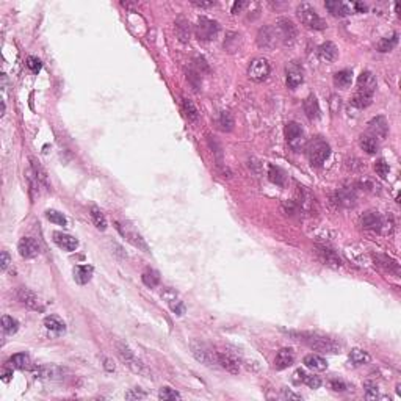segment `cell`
Here are the masks:
<instances>
[{
	"mask_svg": "<svg viewBox=\"0 0 401 401\" xmlns=\"http://www.w3.org/2000/svg\"><path fill=\"white\" fill-rule=\"evenodd\" d=\"M116 353H118L119 359H121L133 373H138V375H144V376L149 375V370H147L146 365L139 361V359L135 356V353H133L125 343L116 342Z\"/></svg>",
	"mask_w": 401,
	"mask_h": 401,
	"instance_id": "6da1fadb",
	"label": "cell"
},
{
	"mask_svg": "<svg viewBox=\"0 0 401 401\" xmlns=\"http://www.w3.org/2000/svg\"><path fill=\"white\" fill-rule=\"evenodd\" d=\"M302 340H304V343L309 348H312L323 354H334V353H339V349H340L339 343L334 342L332 339H329V337H325V335L307 334V335H304Z\"/></svg>",
	"mask_w": 401,
	"mask_h": 401,
	"instance_id": "7a4b0ae2",
	"label": "cell"
},
{
	"mask_svg": "<svg viewBox=\"0 0 401 401\" xmlns=\"http://www.w3.org/2000/svg\"><path fill=\"white\" fill-rule=\"evenodd\" d=\"M296 15L299 17V20L309 29L314 30H325L326 29V22L323 20V17H320V15L316 13V10L312 5L309 3H301L296 10Z\"/></svg>",
	"mask_w": 401,
	"mask_h": 401,
	"instance_id": "3957f363",
	"label": "cell"
},
{
	"mask_svg": "<svg viewBox=\"0 0 401 401\" xmlns=\"http://www.w3.org/2000/svg\"><path fill=\"white\" fill-rule=\"evenodd\" d=\"M329 156H331V147L325 139L314 138L312 141L307 144V157L314 166H321L329 158Z\"/></svg>",
	"mask_w": 401,
	"mask_h": 401,
	"instance_id": "277c9868",
	"label": "cell"
},
{
	"mask_svg": "<svg viewBox=\"0 0 401 401\" xmlns=\"http://www.w3.org/2000/svg\"><path fill=\"white\" fill-rule=\"evenodd\" d=\"M276 32H278V36H279L280 41H282L284 46L292 47L295 43H296L298 29L290 19H285V17L279 19L278 24H276Z\"/></svg>",
	"mask_w": 401,
	"mask_h": 401,
	"instance_id": "5b68a950",
	"label": "cell"
},
{
	"mask_svg": "<svg viewBox=\"0 0 401 401\" xmlns=\"http://www.w3.org/2000/svg\"><path fill=\"white\" fill-rule=\"evenodd\" d=\"M190 348H192V354L194 356V359L198 362L207 365V367H213L215 364H218L216 361V353H213L206 343L201 342H192L190 343Z\"/></svg>",
	"mask_w": 401,
	"mask_h": 401,
	"instance_id": "8992f818",
	"label": "cell"
},
{
	"mask_svg": "<svg viewBox=\"0 0 401 401\" xmlns=\"http://www.w3.org/2000/svg\"><path fill=\"white\" fill-rule=\"evenodd\" d=\"M270 71H271V68H270L268 60L259 57V58H254L251 61L249 69H248V75L251 77L252 82L260 83V82H265L266 79H268Z\"/></svg>",
	"mask_w": 401,
	"mask_h": 401,
	"instance_id": "52a82bcc",
	"label": "cell"
},
{
	"mask_svg": "<svg viewBox=\"0 0 401 401\" xmlns=\"http://www.w3.org/2000/svg\"><path fill=\"white\" fill-rule=\"evenodd\" d=\"M285 138L288 146L295 151H301V147L304 146L306 139H304V132H302L301 125L298 122H288L285 125Z\"/></svg>",
	"mask_w": 401,
	"mask_h": 401,
	"instance_id": "ba28073f",
	"label": "cell"
},
{
	"mask_svg": "<svg viewBox=\"0 0 401 401\" xmlns=\"http://www.w3.org/2000/svg\"><path fill=\"white\" fill-rule=\"evenodd\" d=\"M279 41V36H278V32L274 27L271 25H265L262 29L259 30V35H257V44L263 49H274Z\"/></svg>",
	"mask_w": 401,
	"mask_h": 401,
	"instance_id": "9c48e42d",
	"label": "cell"
},
{
	"mask_svg": "<svg viewBox=\"0 0 401 401\" xmlns=\"http://www.w3.org/2000/svg\"><path fill=\"white\" fill-rule=\"evenodd\" d=\"M17 299L22 302L25 307H29L30 311H36V312L44 311V307H43V304H41L39 298L30 290V288H25V287L19 288L17 290Z\"/></svg>",
	"mask_w": 401,
	"mask_h": 401,
	"instance_id": "30bf717a",
	"label": "cell"
},
{
	"mask_svg": "<svg viewBox=\"0 0 401 401\" xmlns=\"http://www.w3.org/2000/svg\"><path fill=\"white\" fill-rule=\"evenodd\" d=\"M116 229L119 230V234H121L127 242H130L133 246H137V248L143 249L144 252H149V248H147V244L143 240V237L139 235V234H137V232L133 230V229H129L127 226H122L121 223H116Z\"/></svg>",
	"mask_w": 401,
	"mask_h": 401,
	"instance_id": "8fae6325",
	"label": "cell"
},
{
	"mask_svg": "<svg viewBox=\"0 0 401 401\" xmlns=\"http://www.w3.org/2000/svg\"><path fill=\"white\" fill-rule=\"evenodd\" d=\"M17 251L22 259H33L39 254V244L30 237H24L17 243Z\"/></svg>",
	"mask_w": 401,
	"mask_h": 401,
	"instance_id": "7c38bea8",
	"label": "cell"
},
{
	"mask_svg": "<svg viewBox=\"0 0 401 401\" xmlns=\"http://www.w3.org/2000/svg\"><path fill=\"white\" fill-rule=\"evenodd\" d=\"M316 256H318L321 263L332 266V268H339L342 265V260H340L339 254L331 248H326V246H316Z\"/></svg>",
	"mask_w": 401,
	"mask_h": 401,
	"instance_id": "4fadbf2b",
	"label": "cell"
},
{
	"mask_svg": "<svg viewBox=\"0 0 401 401\" xmlns=\"http://www.w3.org/2000/svg\"><path fill=\"white\" fill-rule=\"evenodd\" d=\"M218 24L212 19H207V17H201L199 22H198V36L201 39H213V36H216L218 33Z\"/></svg>",
	"mask_w": 401,
	"mask_h": 401,
	"instance_id": "5bb4252c",
	"label": "cell"
},
{
	"mask_svg": "<svg viewBox=\"0 0 401 401\" xmlns=\"http://www.w3.org/2000/svg\"><path fill=\"white\" fill-rule=\"evenodd\" d=\"M35 376L39 379H61L65 375V370L60 368L58 365H41L35 368Z\"/></svg>",
	"mask_w": 401,
	"mask_h": 401,
	"instance_id": "9a60e30c",
	"label": "cell"
},
{
	"mask_svg": "<svg viewBox=\"0 0 401 401\" xmlns=\"http://www.w3.org/2000/svg\"><path fill=\"white\" fill-rule=\"evenodd\" d=\"M361 224H362V227L367 230L379 232L384 226V221H383V216L378 212H367L361 216Z\"/></svg>",
	"mask_w": 401,
	"mask_h": 401,
	"instance_id": "2e32d148",
	"label": "cell"
},
{
	"mask_svg": "<svg viewBox=\"0 0 401 401\" xmlns=\"http://www.w3.org/2000/svg\"><path fill=\"white\" fill-rule=\"evenodd\" d=\"M216 361H218V364H220L224 370L232 373V375H238V373H240V364H238V361L232 354L223 353V351H218V353H216Z\"/></svg>",
	"mask_w": 401,
	"mask_h": 401,
	"instance_id": "e0dca14e",
	"label": "cell"
},
{
	"mask_svg": "<svg viewBox=\"0 0 401 401\" xmlns=\"http://www.w3.org/2000/svg\"><path fill=\"white\" fill-rule=\"evenodd\" d=\"M53 242H55V244L58 246V248L65 249V251H68V252L75 251L77 246H79V242H77V238H74L72 235L63 234V232H53Z\"/></svg>",
	"mask_w": 401,
	"mask_h": 401,
	"instance_id": "ac0fdd59",
	"label": "cell"
},
{
	"mask_svg": "<svg viewBox=\"0 0 401 401\" xmlns=\"http://www.w3.org/2000/svg\"><path fill=\"white\" fill-rule=\"evenodd\" d=\"M295 362V353L292 348H282L276 354V359H274V368L276 370H285L290 365H293Z\"/></svg>",
	"mask_w": 401,
	"mask_h": 401,
	"instance_id": "d6986e66",
	"label": "cell"
},
{
	"mask_svg": "<svg viewBox=\"0 0 401 401\" xmlns=\"http://www.w3.org/2000/svg\"><path fill=\"white\" fill-rule=\"evenodd\" d=\"M334 201L339 207H345V209H349V207H354L356 206V194L353 190H339L335 194H334Z\"/></svg>",
	"mask_w": 401,
	"mask_h": 401,
	"instance_id": "ffe728a7",
	"label": "cell"
},
{
	"mask_svg": "<svg viewBox=\"0 0 401 401\" xmlns=\"http://www.w3.org/2000/svg\"><path fill=\"white\" fill-rule=\"evenodd\" d=\"M325 6H326V10L331 13V15L335 16V17L348 16V15H351V11H353V5L339 2V0H331V2H326Z\"/></svg>",
	"mask_w": 401,
	"mask_h": 401,
	"instance_id": "44dd1931",
	"label": "cell"
},
{
	"mask_svg": "<svg viewBox=\"0 0 401 401\" xmlns=\"http://www.w3.org/2000/svg\"><path fill=\"white\" fill-rule=\"evenodd\" d=\"M373 102V91H367V89H359L356 91V94L351 99V104L357 108H367L370 107Z\"/></svg>",
	"mask_w": 401,
	"mask_h": 401,
	"instance_id": "7402d4cb",
	"label": "cell"
},
{
	"mask_svg": "<svg viewBox=\"0 0 401 401\" xmlns=\"http://www.w3.org/2000/svg\"><path fill=\"white\" fill-rule=\"evenodd\" d=\"M302 80H304V77H302V71L299 69L298 65H292L290 68H287V87L288 88H298Z\"/></svg>",
	"mask_w": 401,
	"mask_h": 401,
	"instance_id": "603a6c76",
	"label": "cell"
},
{
	"mask_svg": "<svg viewBox=\"0 0 401 401\" xmlns=\"http://www.w3.org/2000/svg\"><path fill=\"white\" fill-rule=\"evenodd\" d=\"M337 47L334 43H323L320 47H318V58L325 63H332L337 60Z\"/></svg>",
	"mask_w": 401,
	"mask_h": 401,
	"instance_id": "cb8c5ba5",
	"label": "cell"
},
{
	"mask_svg": "<svg viewBox=\"0 0 401 401\" xmlns=\"http://www.w3.org/2000/svg\"><path fill=\"white\" fill-rule=\"evenodd\" d=\"M375 260H376V263L381 266V268H384L385 271L397 274V276L400 274V265H398V262L395 259H392V257L385 256V254H376Z\"/></svg>",
	"mask_w": 401,
	"mask_h": 401,
	"instance_id": "d4e9b609",
	"label": "cell"
},
{
	"mask_svg": "<svg viewBox=\"0 0 401 401\" xmlns=\"http://www.w3.org/2000/svg\"><path fill=\"white\" fill-rule=\"evenodd\" d=\"M370 130L373 135L371 137H375V138H385L387 135V130H389V127H387V122H385V119L383 116H378L375 119H371L370 121Z\"/></svg>",
	"mask_w": 401,
	"mask_h": 401,
	"instance_id": "484cf974",
	"label": "cell"
},
{
	"mask_svg": "<svg viewBox=\"0 0 401 401\" xmlns=\"http://www.w3.org/2000/svg\"><path fill=\"white\" fill-rule=\"evenodd\" d=\"M91 278H93V266H88V265H79L74 268V279L77 284L80 285H85L88 284Z\"/></svg>",
	"mask_w": 401,
	"mask_h": 401,
	"instance_id": "4316f807",
	"label": "cell"
},
{
	"mask_svg": "<svg viewBox=\"0 0 401 401\" xmlns=\"http://www.w3.org/2000/svg\"><path fill=\"white\" fill-rule=\"evenodd\" d=\"M304 107V113L309 119H318L320 118V107H318V101L315 99V96H309L307 99L302 104Z\"/></svg>",
	"mask_w": 401,
	"mask_h": 401,
	"instance_id": "83f0119b",
	"label": "cell"
},
{
	"mask_svg": "<svg viewBox=\"0 0 401 401\" xmlns=\"http://www.w3.org/2000/svg\"><path fill=\"white\" fill-rule=\"evenodd\" d=\"M357 88L359 89H367V91H373L375 93V88H376V79L375 75H373L370 71H365L359 75L357 79Z\"/></svg>",
	"mask_w": 401,
	"mask_h": 401,
	"instance_id": "f1b7e54d",
	"label": "cell"
},
{
	"mask_svg": "<svg viewBox=\"0 0 401 401\" xmlns=\"http://www.w3.org/2000/svg\"><path fill=\"white\" fill-rule=\"evenodd\" d=\"M304 364H306V367L318 370V371H323V370L328 368V361L325 357L318 356V354H307L304 357Z\"/></svg>",
	"mask_w": 401,
	"mask_h": 401,
	"instance_id": "f546056e",
	"label": "cell"
},
{
	"mask_svg": "<svg viewBox=\"0 0 401 401\" xmlns=\"http://www.w3.org/2000/svg\"><path fill=\"white\" fill-rule=\"evenodd\" d=\"M44 326L49 331H53V332H57V334H61V332H65V331H66L65 321H63L60 316H55V315L46 316V318H44Z\"/></svg>",
	"mask_w": 401,
	"mask_h": 401,
	"instance_id": "4dcf8cb0",
	"label": "cell"
},
{
	"mask_svg": "<svg viewBox=\"0 0 401 401\" xmlns=\"http://www.w3.org/2000/svg\"><path fill=\"white\" fill-rule=\"evenodd\" d=\"M182 111H184L185 118L190 122H196L199 119V111L190 99H182Z\"/></svg>",
	"mask_w": 401,
	"mask_h": 401,
	"instance_id": "1f68e13d",
	"label": "cell"
},
{
	"mask_svg": "<svg viewBox=\"0 0 401 401\" xmlns=\"http://www.w3.org/2000/svg\"><path fill=\"white\" fill-rule=\"evenodd\" d=\"M32 171L35 179L38 180L39 185H43L46 188H49V179H47V173L44 171V168L39 165V161H36L35 158H32Z\"/></svg>",
	"mask_w": 401,
	"mask_h": 401,
	"instance_id": "d6a6232c",
	"label": "cell"
},
{
	"mask_svg": "<svg viewBox=\"0 0 401 401\" xmlns=\"http://www.w3.org/2000/svg\"><path fill=\"white\" fill-rule=\"evenodd\" d=\"M349 361L353 365H364L370 362V354L361 348H353L349 353Z\"/></svg>",
	"mask_w": 401,
	"mask_h": 401,
	"instance_id": "836d02e7",
	"label": "cell"
},
{
	"mask_svg": "<svg viewBox=\"0 0 401 401\" xmlns=\"http://www.w3.org/2000/svg\"><path fill=\"white\" fill-rule=\"evenodd\" d=\"M397 44H398V33H393L392 36L383 38L381 41H379L378 46H376V49H378L379 52L385 53V52H390V51H393V49L397 47Z\"/></svg>",
	"mask_w": 401,
	"mask_h": 401,
	"instance_id": "e575fe53",
	"label": "cell"
},
{
	"mask_svg": "<svg viewBox=\"0 0 401 401\" xmlns=\"http://www.w3.org/2000/svg\"><path fill=\"white\" fill-rule=\"evenodd\" d=\"M141 280L146 287L149 288H156L158 284H160V273L156 271V270H146L143 274H141Z\"/></svg>",
	"mask_w": 401,
	"mask_h": 401,
	"instance_id": "d590c367",
	"label": "cell"
},
{
	"mask_svg": "<svg viewBox=\"0 0 401 401\" xmlns=\"http://www.w3.org/2000/svg\"><path fill=\"white\" fill-rule=\"evenodd\" d=\"M359 144H361V147L367 154L378 152V141L375 139V137H371V135H362L361 139H359Z\"/></svg>",
	"mask_w": 401,
	"mask_h": 401,
	"instance_id": "8d00e7d4",
	"label": "cell"
},
{
	"mask_svg": "<svg viewBox=\"0 0 401 401\" xmlns=\"http://www.w3.org/2000/svg\"><path fill=\"white\" fill-rule=\"evenodd\" d=\"M2 329L5 331V334H10V335L16 334L19 329V321L10 315H3L2 316Z\"/></svg>",
	"mask_w": 401,
	"mask_h": 401,
	"instance_id": "74e56055",
	"label": "cell"
},
{
	"mask_svg": "<svg viewBox=\"0 0 401 401\" xmlns=\"http://www.w3.org/2000/svg\"><path fill=\"white\" fill-rule=\"evenodd\" d=\"M351 75H353V72L348 71V69H343V71L335 72L334 74V83L340 88H347V87L351 85Z\"/></svg>",
	"mask_w": 401,
	"mask_h": 401,
	"instance_id": "f35d334b",
	"label": "cell"
},
{
	"mask_svg": "<svg viewBox=\"0 0 401 401\" xmlns=\"http://www.w3.org/2000/svg\"><path fill=\"white\" fill-rule=\"evenodd\" d=\"M268 177L273 184H276L279 187H282L285 184V175H284L282 170L274 165H270V168H268Z\"/></svg>",
	"mask_w": 401,
	"mask_h": 401,
	"instance_id": "ab89813d",
	"label": "cell"
},
{
	"mask_svg": "<svg viewBox=\"0 0 401 401\" xmlns=\"http://www.w3.org/2000/svg\"><path fill=\"white\" fill-rule=\"evenodd\" d=\"M91 218H93L94 226L99 229V230L107 229V220H105L104 213L97 207H91Z\"/></svg>",
	"mask_w": 401,
	"mask_h": 401,
	"instance_id": "60d3db41",
	"label": "cell"
},
{
	"mask_svg": "<svg viewBox=\"0 0 401 401\" xmlns=\"http://www.w3.org/2000/svg\"><path fill=\"white\" fill-rule=\"evenodd\" d=\"M10 364L13 365L15 368L17 370H25V368H29V364H30V359L27 354H15V356H11L10 359Z\"/></svg>",
	"mask_w": 401,
	"mask_h": 401,
	"instance_id": "b9f144b4",
	"label": "cell"
},
{
	"mask_svg": "<svg viewBox=\"0 0 401 401\" xmlns=\"http://www.w3.org/2000/svg\"><path fill=\"white\" fill-rule=\"evenodd\" d=\"M220 125L224 132H230L234 129L235 125V121H234V116H232L229 111H221L220 115Z\"/></svg>",
	"mask_w": 401,
	"mask_h": 401,
	"instance_id": "7bdbcfd3",
	"label": "cell"
},
{
	"mask_svg": "<svg viewBox=\"0 0 401 401\" xmlns=\"http://www.w3.org/2000/svg\"><path fill=\"white\" fill-rule=\"evenodd\" d=\"M46 216H47V220L53 223V224H58V226H66L68 224V220H66V216L57 212V210H47L46 212Z\"/></svg>",
	"mask_w": 401,
	"mask_h": 401,
	"instance_id": "ee69618b",
	"label": "cell"
},
{
	"mask_svg": "<svg viewBox=\"0 0 401 401\" xmlns=\"http://www.w3.org/2000/svg\"><path fill=\"white\" fill-rule=\"evenodd\" d=\"M175 29H177L179 38H180L182 41L190 39V24L187 22L185 19H179L177 24H175Z\"/></svg>",
	"mask_w": 401,
	"mask_h": 401,
	"instance_id": "f6af8a7d",
	"label": "cell"
},
{
	"mask_svg": "<svg viewBox=\"0 0 401 401\" xmlns=\"http://www.w3.org/2000/svg\"><path fill=\"white\" fill-rule=\"evenodd\" d=\"M375 171L378 173V175L381 179H387V175H389V173H390V166L384 158H381L375 163Z\"/></svg>",
	"mask_w": 401,
	"mask_h": 401,
	"instance_id": "bcb514c9",
	"label": "cell"
},
{
	"mask_svg": "<svg viewBox=\"0 0 401 401\" xmlns=\"http://www.w3.org/2000/svg\"><path fill=\"white\" fill-rule=\"evenodd\" d=\"M158 398L160 400H180V393L175 392L174 389H170V387H163L158 392Z\"/></svg>",
	"mask_w": 401,
	"mask_h": 401,
	"instance_id": "7dc6e473",
	"label": "cell"
},
{
	"mask_svg": "<svg viewBox=\"0 0 401 401\" xmlns=\"http://www.w3.org/2000/svg\"><path fill=\"white\" fill-rule=\"evenodd\" d=\"M364 389H365V398H368V400L379 398V395H378V385L375 383L367 381V383L364 384Z\"/></svg>",
	"mask_w": 401,
	"mask_h": 401,
	"instance_id": "c3c4849f",
	"label": "cell"
},
{
	"mask_svg": "<svg viewBox=\"0 0 401 401\" xmlns=\"http://www.w3.org/2000/svg\"><path fill=\"white\" fill-rule=\"evenodd\" d=\"M27 66H29V69L32 72L38 74L41 71V68H43V63H41V60L35 58V57H29L27 58Z\"/></svg>",
	"mask_w": 401,
	"mask_h": 401,
	"instance_id": "681fc988",
	"label": "cell"
},
{
	"mask_svg": "<svg viewBox=\"0 0 401 401\" xmlns=\"http://www.w3.org/2000/svg\"><path fill=\"white\" fill-rule=\"evenodd\" d=\"M304 384H307L311 389H318L321 385V379L318 376H314V375H307L306 379H304Z\"/></svg>",
	"mask_w": 401,
	"mask_h": 401,
	"instance_id": "f907efd6",
	"label": "cell"
},
{
	"mask_svg": "<svg viewBox=\"0 0 401 401\" xmlns=\"http://www.w3.org/2000/svg\"><path fill=\"white\" fill-rule=\"evenodd\" d=\"M329 385H331V389L335 390V392H345L348 389L347 384H345L343 381H340V379H332V381L329 383Z\"/></svg>",
	"mask_w": 401,
	"mask_h": 401,
	"instance_id": "816d5d0a",
	"label": "cell"
},
{
	"mask_svg": "<svg viewBox=\"0 0 401 401\" xmlns=\"http://www.w3.org/2000/svg\"><path fill=\"white\" fill-rule=\"evenodd\" d=\"M125 398H127V400H138V398H146V393L139 392L138 389H132V390H129L127 393H125Z\"/></svg>",
	"mask_w": 401,
	"mask_h": 401,
	"instance_id": "f5cc1de1",
	"label": "cell"
},
{
	"mask_svg": "<svg viewBox=\"0 0 401 401\" xmlns=\"http://www.w3.org/2000/svg\"><path fill=\"white\" fill-rule=\"evenodd\" d=\"M282 398H285V400H301V395H298V393H295V392L288 390V389H282Z\"/></svg>",
	"mask_w": 401,
	"mask_h": 401,
	"instance_id": "db71d44e",
	"label": "cell"
},
{
	"mask_svg": "<svg viewBox=\"0 0 401 401\" xmlns=\"http://www.w3.org/2000/svg\"><path fill=\"white\" fill-rule=\"evenodd\" d=\"M10 265V254L6 251H2V260H0V266H2V270H6Z\"/></svg>",
	"mask_w": 401,
	"mask_h": 401,
	"instance_id": "11a10c76",
	"label": "cell"
},
{
	"mask_svg": "<svg viewBox=\"0 0 401 401\" xmlns=\"http://www.w3.org/2000/svg\"><path fill=\"white\" fill-rule=\"evenodd\" d=\"M293 376H295V378H293V379H295V383H304V379H306V376H307V375H306V371H304V370H301V368H299V370L295 371V375H293Z\"/></svg>",
	"mask_w": 401,
	"mask_h": 401,
	"instance_id": "9f6ffc18",
	"label": "cell"
},
{
	"mask_svg": "<svg viewBox=\"0 0 401 401\" xmlns=\"http://www.w3.org/2000/svg\"><path fill=\"white\" fill-rule=\"evenodd\" d=\"M171 309L173 311L177 314V315H182L185 312V307H184V304H182V302H179V301H175V304H171Z\"/></svg>",
	"mask_w": 401,
	"mask_h": 401,
	"instance_id": "6f0895ef",
	"label": "cell"
},
{
	"mask_svg": "<svg viewBox=\"0 0 401 401\" xmlns=\"http://www.w3.org/2000/svg\"><path fill=\"white\" fill-rule=\"evenodd\" d=\"M244 6H246L244 2H235L234 6H232V13H234V15H238V13H240L244 8Z\"/></svg>",
	"mask_w": 401,
	"mask_h": 401,
	"instance_id": "680465c9",
	"label": "cell"
},
{
	"mask_svg": "<svg viewBox=\"0 0 401 401\" xmlns=\"http://www.w3.org/2000/svg\"><path fill=\"white\" fill-rule=\"evenodd\" d=\"M192 3L196 5V6H201V8H209V6H213L215 5V2H196V0H193Z\"/></svg>",
	"mask_w": 401,
	"mask_h": 401,
	"instance_id": "91938a15",
	"label": "cell"
},
{
	"mask_svg": "<svg viewBox=\"0 0 401 401\" xmlns=\"http://www.w3.org/2000/svg\"><path fill=\"white\" fill-rule=\"evenodd\" d=\"M353 8H354L357 13H364V11H367V6H365L364 3H353Z\"/></svg>",
	"mask_w": 401,
	"mask_h": 401,
	"instance_id": "94428289",
	"label": "cell"
},
{
	"mask_svg": "<svg viewBox=\"0 0 401 401\" xmlns=\"http://www.w3.org/2000/svg\"><path fill=\"white\" fill-rule=\"evenodd\" d=\"M105 368L110 370V371L115 370V365H111V361H110V359H105Z\"/></svg>",
	"mask_w": 401,
	"mask_h": 401,
	"instance_id": "6125c7cd",
	"label": "cell"
},
{
	"mask_svg": "<svg viewBox=\"0 0 401 401\" xmlns=\"http://www.w3.org/2000/svg\"><path fill=\"white\" fill-rule=\"evenodd\" d=\"M10 375H11V371H5V373H3V381H8V379H10Z\"/></svg>",
	"mask_w": 401,
	"mask_h": 401,
	"instance_id": "be15d7a7",
	"label": "cell"
}]
</instances>
